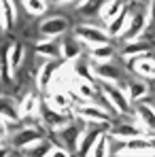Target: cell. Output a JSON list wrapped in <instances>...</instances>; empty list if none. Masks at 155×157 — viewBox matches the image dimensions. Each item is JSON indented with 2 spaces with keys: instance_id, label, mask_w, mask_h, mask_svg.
<instances>
[{
  "instance_id": "4316f807",
  "label": "cell",
  "mask_w": 155,
  "mask_h": 157,
  "mask_svg": "<svg viewBox=\"0 0 155 157\" xmlns=\"http://www.w3.org/2000/svg\"><path fill=\"white\" fill-rule=\"evenodd\" d=\"M72 89L75 91H70L72 94V98H81V100H85V102H89L91 98H94V85L89 83V81H75V85H72Z\"/></svg>"
},
{
  "instance_id": "d6a6232c",
  "label": "cell",
  "mask_w": 155,
  "mask_h": 157,
  "mask_svg": "<svg viewBox=\"0 0 155 157\" xmlns=\"http://www.w3.org/2000/svg\"><path fill=\"white\" fill-rule=\"evenodd\" d=\"M53 2H57V4H68V2H77V6L83 2V0H53Z\"/></svg>"
},
{
  "instance_id": "44dd1931",
  "label": "cell",
  "mask_w": 155,
  "mask_h": 157,
  "mask_svg": "<svg viewBox=\"0 0 155 157\" xmlns=\"http://www.w3.org/2000/svg\"><path fill=\"white\" fill-rule=\"evenodd\" d=\"M36 51L45 55L47 59H57V57H62V45H57L55 38H43L36 43Z\"/></svg>"
},
{
  "instance_id": "d6986e66",
  "label": "cell",
  "mask_w": 155,
  "mask_h": 157,
  "mask_svg": "<svg viewBox=\"0 0 155 157\" xmlns=\"http://www.w3.org/2000/svg\"><path fill=\"white\" fill-rule=\"evenodd\" d=\"M126 4H128V0H106L102 11H100V19H102L104 24H110V21L123 11Z\"/></svg>"
},
{
  "instance_id": "8992f818",
  "label": "cell",
  "mask_w": 155,
  "mask_h": 157,
  "mask_svg": "<svg viewBox=\"0 0 155 157\" xmlns=\"http://www.w3.org/2000/svg\"><path fill=\"white\" fill-rule=\"evenodd\" d=\"M155 136H136V138H130L126 140V147L119 149L115 155H134V157H140V151H155V142H153Z\"/></svg>"
},
{
  "instance_id": "83f0119b",
  "label": "cell",
  "mask_w": 155,
  "mask_h": 157,
  "mask_svg": "<svg viewBox=\"0 0 155 157\" xmlns=\"http://www.w3.org/2000/svg\"><path fill=\"white\" fill-rule=\"evenodd\" d=\"M81 57V45L77 40H64L62 43V59L64 62H75Z\"/></svg>"
},
{
  "instance_id": "d4e9b609",
  "label": "cell",
  "mask_w": 155,
  "mask_h": 157,
  "mask_svg": "<svg viewBox=\"0 0 155 157\" xmlns=\"http://www.w3.org/2000/svg\"><path fill=\"white\" fill-rule=\"evenodd\" d=\"M113 55H115V49H113V45H110V43L96 45V47H91V51H89V57H91V62H94V64L110 62V59H113Z\"/></svg>"
},
{
  "instance_id": "7a4b0ae2",
  "label": "cell",
  "mask_w": 155,
  "mask_h": 157,
  "mask_svg": "<svg viewBox=\"0 0 155 157\" xmlns=\"http://www.w3.org/2000/svg\"><path fill=\"white\" fill-rule=\"evenodd\" d=\"M102 94H104V98L110 102V106H113L117 113H121V115H128V113H130L132 102H130L126 89H121V87H115V85L106 83V85L102 87Z\"/></svg>"
},
{
  "instance_id": "5bb4252c",
  "label": "cell",
  "mask_w": 155,
  "mask_h": 157,
  "mask_svg": "<svg viewBox=\"0 0 155 157\" xmlns=\"http://www.w3.org/2000/svg\"><path fill=\"white\" fill-rule=\"evenodd\" d=\"M136 123L142 125L149 134H155V108L149 104H138L136 106Z\"/></svg>"
},
{
  "instance_id": "9c48e42d",
  "label": "cell",
  "mask_w": 155,
  "mask_h": 157,
  "mask_svg": "<svg viewBox=\"0 0 155 157\" xmlns=\"http://www.w3.org/2000/svg\"><path fill=\"white\" fill-rule=\"evenodd\" d=\"M91 72L102 83H117V81H121V70L117 66H113L110 62H102V64H94L91 62Z\"/></svg>"
},
{
  "instance_id": "484cf974",
  "label": "cell",
  "mask_w": 155,
  "mask_h": 157,
  "mask_svg": "<svg viewBox=\"0 0 155 157\" xmlns=\"http://www.w3.org/2000/svg\"><path fill=\"white\" fill-rule=\"evenodd\" d=\"M72 75L79 78V81H89V83H94V72H91V64H87V62H83L81 57L72 62Z\"/></svg>"
},
{
  "instance_id": "3957f363",
  "label": "cell",
  "mask_w": 155,
  "mask_h": 157,
  "mask_svg": "<svg viewBox=\"0 0 155 157\" xmlns=\"http://www.w3.org/2000/svg\"><path fill=\"white\" fill-rule=\"evenodd\" d=\"M149 26V17H147V13L145 11H138V13H132L130 15V21L126 30H123V34H121V38L126 40V43H132V40H138L140 38V34L147 30Z\"/></svg>"
},
{
  "instance_id": "30bf717a",
  "label": "cell",
  "mask_w": 155,
  "mask_h": 157,
  "mask_svg": "<svg viewBox=\"0 0 155 157\" xmlns=\"http://www.w3.org/2000/svg\"><path fill=\"white\" fill-rule=\"evenodd\" d=\"M130 70H134L140 78H147L151 81L155 78V59L151 55H142V57H136L130 62Z\"/></svg>"
},
{
  "instance_id": "ac0fdd59",
  "label": "cell",
  "mask_w": 155,
  "mask_h": 157,
  "mask_svg": "<svg viewBox=\"0 0 155 157\" xmlns=\"http://www.w3.org/2000/svg\"><path fill=\"white\" fill-rule=\"evenodd\" d=\"M45 123H47L53 132H57V130H62L64 125L70 123V117H68V113H64V110H55L51 106H47V110H45Z\"/></svg>"
},
{
  "instance_id": "2e32d148",
  "label": "cell",
  "mask_w": 155,
  "mask_h": 157,
  "mask_svg": "<svg viewBox=\"0 0 155 157\" xmlns=\"http://www.w3.org/2000/svg\"><path fill=\"white\" fill-rule=\"evenodd\" d=\"M72 94L70 91H64V89H55L51 91V96H49V100H47V106H51L55 110H64V113H68L70 110V106H72Z\"/></svg>"
},
{
  "instance_id": "cb8c5ba5",
  "label": "cell",
  "mask_w": 155,
  "mask_h": 157,
  "mask_svg": "<svg viewBox=\"0 0 155 157\" xmlns=\"http://www.w3.org/2000/svg\"><path fill=\"white\" fill-rule=\"evenodd\" d=\"M0 17H2V32H6L9 28L17 21V9L13 4V0H2V9H0Z\"/></svg>"
},
{
  "instance_id": "e0dca14e",
  "label": "cell",
  "mask_w": 155,
  "mask_h": 157,
  "mask_svg": "<svg viewBox=\"0 0 155 157\" xmlns=\"http://www.w3.org/2000/svg\"><path fill=\"white\" fill-rule=\"evenodd\" d=\"M151 51V45L149 43H145V40H132V43H126L123 45V49H121V57L123 59H136V57H142V55H147V53Z\"/></svg>"
},
{
  "instance_id": "52a82bcc",
  "label": "cell",
  "mask_w": 155,
  "mask_h": 157,
  "mask_svg": "<svg viewBox=\"0 0 155 157\" xmlns=\"http://www.w3.org/2000/svg\"><path fill=\"white\" fill-rule=\"evenodd\" d=\"M68 19L62 17V15H55V17H47L41 26H38V32L43 38H57L62 34L68 32Z\"/></svg>"
},
{
  "instance_id": "ffe728a7",
  "label": "cell",
  "mask_w": 155,
  "mask_h": 157,
  "mask_svg": "<svg viewBox=\"0 0 155 157\" xmlns=\"http://www.w3.org/2000/svg\"><path fill=\"white\" fill-rule=\"evenodd\" d=\"M104 132L100 128H94V130H87L83 134V138H81V142H79V155H89L91 153V149H94V144L100 140V136H102Z\"/></svg>"
},
{
  "instance_id": "7402d4cb",
  "label": "cell",
  "mask_w": 155,
  "mask_h": 157,
  "mask_svg": "<svg viewBox=\"0 0 155 157\" xmlns=\"http://www.w3.org/2000/svg\"><path fill=\"white\" fill-rule=\"evenodd\" d=\"M130 15H132V13H130V6L126 4V6H123V11H121V13H119L110 24H106V26H108V28H106V30H108V34H110V36H121V34H123V30H126V26H128V21H130Z\"/></svg>"
},
{
  "instance_id": "603a6c76",
  "label": "cell",
  "mask_w": 155,
  "mask_h": 157,
  "mask_svg": "<svg viewBox=\"0 0 155 157\" xmlns=\"http://www.w3.org/2000/svg\"><path fill=\"white\" fill-rule=\"evenodd\" d=\"M38 108H41V100H38V96H36V94H26L24 100L19 102V115H21V119H26V117H34V115L38 113Z\"/></svg>"
},
{
  "instance_id": "6da1fadb",
  "label": "cell",
  "mask_w": 155,
  "mask_h": 157,
  "mask_svg": "<svg viewBox=\"0 0 155 157\" xmlns=\"http://www.w3.org/2000/svg\"><path fill=\"white\" fill-rule=\"evenodd\" d=\"M75 36H77V40L85 43V45H89V47L110 43V34H108V30L98 28V26H94V24H79V26L75 28Z\"/></svg>"
},
{
  "instance_id": "f546056e",
  "label": "cell",
  "mask_w": 155,
  "mask_h": 157,
  "mask_svg": "<svg viewBox=\"0 0 155 157\" xmlns=\"http://www.w3.org/2000/svg\"><path fill=\"white\" fill-rule=\"evenodd\" d=\"M104 2H106V0H83V2L79 4V9H81L85 15H96V13L100 15Z\"/></svg>"
},
{
  "instance_id": "277c9868",
  "label": "cell",
  "mask_w": 155,
  "mask_h": 157,
  "mask_svg": "<svg viewBox=\"0 0 155 157\" xmlns=\"http://www.w3.org/2000/svg\"><path fill=\"white\" fill-rule=\"evenodd\" d=\"M75 113H77V117H81L87 123H100V125H104V123L110 121L108 110H104L102 106H98V104H91V102H85V104L77 106Z\"/></svg>"
},
{
  "instance_id": "836d02e7",
  "label": "cell",
  "mask_w": 155,
  "mask_h": 157,
  "mask_svg": "<svg viewBox=\"0 0 155 157\" xmlns=\"http://www.w3.org/2000/svg\"><path fill=\"white\" fill-rule=\"evenodd\" d=\"M153 59H155V55H153Z\"/></svg>"
},
{
  "instance_id": "8fae6325",
  "label": "cell",
  "mask_w": 155,
  "mask_h": 157,
  "mask_svg": "<svg viewBox=\"0 0 155 157\" xmlns=\"http://www.w3.org/2000/svg\"><path fill=\"white\" fill-rule=\"evenodd\" d=\"M24 45L21 43H13L11 47H9V51H6V57H4V72H9L11 77H13V72H15V68L24 62Z\"/></svg>"
},
{
  "instance_id": "1f68e13d",
  "label": "cell",
  "mask_w": 155,
  "mask_h": 157,
  "mask_svg": "<svg viewBox=\"0 0 155 157\" xmlns=\"http://www.w3.org/2000/svg\"><path fill=\"white\" fill-rule=\"evenodd\" d=\"M149 17H151V24L155 26V0H151V4H149Z\"/></svg>"
},
{
  "instance_id": "4dcf8cb0",
  "label": "cell",
  "mask_w": 155,
  "mask_h": 157,
  "mask_svg": "<svg viewBox=\"0 0 155 157\" xmlns=\"http://www.w3.org/2000/svg\"><path fill=\"white\" fill-rule=\"evenodd\" d=\"M89 155H94V157H104V155H110V147H108V138H106V134H102L100 136V140L94 144V149H91V153Z\"/></svg>"
},
{
  "instance_id": "9a60e30c",
  "label": "cell",
  "mask_w": 155,
  "mask_h": 157,
  "mask_svg": "<svg viewBox=\"0 0 155 157\" xmlns=\"http://www.w3.org/2000/svg\"><path fill=\"white\" fill-rule=\"evenodd\" d=\"M126 94H128L130 102H138L142 98H147L149 94V85H147V78H132L126 83Z\"/></svg>"
},
{
  "instance_id": "7c38bea8",
  "label": "cell",
  "mask_w": 155,
  "mask_h": 157,
  "mask_svg": "<svg viewBox=\"0 0 155 157\" xmlns=\"http://www.w3.org/2000/svg\"><path fill=\"white\" fill-rule=\"evenodd\" d=\"M110 134H113L115 140H130V138H136V136H145L149 132L138 123H134V125L132 123H121V125H113Z\"/></svg>"
},
{
  "instance_id": "f1b7e54d",
  "label": "cell",
  "mask_w": 155,
  "mask_h": 157,
  "mask_svg": "<svg viewBox=\"0 0 155 157\" xmlns=\"http://www.w3.org/2000/svg\"><path fill=\"white\" fill-rule=\"evenodd\" d=\"M21 4L30 15H45L47 13V0H21Z\"/></svg>"
},
{
  "instance_id": "4fadbf2b",
  "label": "cell",
  "mask_w": 155,
  "mask_h": 157,
  "mask_svg": "<svg viewBox=\"0 0 155 157\" xmlns=\"http://www.w3.org/2000/svg\"><path fill=\"white\" fill-rule=\"evenodd\" d=\"M57 70H60V62H57V59H47V64H43L41 70H38V75H36V83H38V87H41V89L51 87L53 77L57 75Z\"/></svg>"
},
{
  "instance_id": "ba28073f",
  "label": "cell",
  "mask_w": 155,
  "mask_h": 157,
  "mask_svg": "<svg viewBox=\"0 0 155 157\" xmlns=\"http://www.w3.org/2000/svg\"><path fill=\"white\" fill-rule=\"evenodd\" d=\"M83 134H85L83 125L68 123V125H64L62 130H57V138H60V142H62L66 149H79V142H81Z\"/></svg>"
},
{
  "instance_id": "5b68a950",
  "label": "cell",
  "mask_w": 155,
  "mask_h": 157,
  "mask_svg": "<svg viewBox=\"0 0 155 157\" xmlns=\"http://www.w3.org/2000/svg\"><path fill=\"white\" fill-rule=\"evenodd\" d=\"M41 140H43V134H41V130L30 128V125H28V128H21L17 134H13V136H11L13 147H15V149H19V151H28L30 147L38 144Z\"/></svg>"
}]
</instances>
